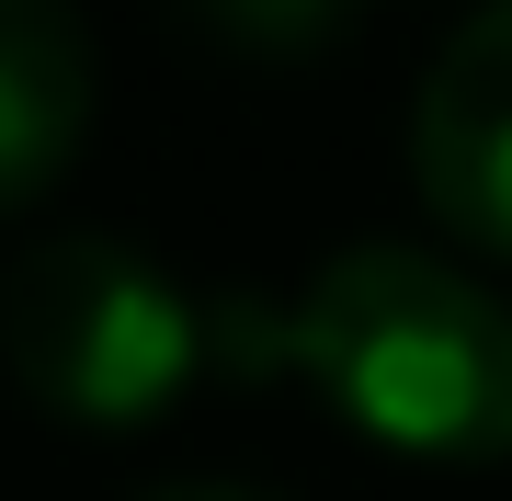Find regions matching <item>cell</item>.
<instances>
[{
  "label": "cell",
  "mask_w": 512,
  "mask_h": 501,
  "mask_svg": "<svg viewBox=\"0 0 512 501\" xmlns=\"http://www.w3.org/2000/svg\"><path fill=\"white\" fill-rule=\"evenodd\" d=\"M239 353L296 365L353 433L433 467L512 456V308L478 274L399 240L330 251L285 308L239 297Z\"/></svg>",
  "instance_id": "obj_1"
},
{
  "label": "cell",
  "mask_w": 512,
  "mask_h": 501,
  "mask_svg": "<svg viewBox=\"0 0 512 501\" xmlns=\"http://www.w3.org/2000/svg\"><path fill=\"white\" fill-rule=\"evenodd\" d=\"M0 365L57 422L137 433L171 399H194L217 365H239V297L205 308L183 274H160L114 228H46L0 274Z\"/></svg>",
  "instance_id": "obj_2"
},
{
  "label": "cell",
  "mask_w": 512,
  "mask_h": 501,
  "mask_svg": "<svg viewBox=\"0 0 512 501\" xmlns=\"http://www.w3.org/2000/svg\"><path fill=\"white\" fill-rule=\"evenodd\" d=\"M410 171L456 240L512 251V0H478V23L433 57L410 103Z\"/></svg>",
  "instance_id": "obj_3"
},
{
  "label": "cell",
  "mask_w": 512,
  "mask_h": 501,
  "mask_svg": "<svg viewBox=\"0 0 512 501\" xmlns=\"http://www.w3.org/2000/svg\"><path fill=\"white\" fill-rule=\"evenodd\" d=\"M92 23L80 0H0V217L46 205L92 149Z\"/></svg>",
  "instance_id": "obj_4"
},
{
  "label": "cell",
  "mask_w": 512,
  "mask_h": 501,
  "mask_svg": "<svg viewBox=\"0 0 512 501\" xmlns=\"http://www.w3.org/2000/svg\"><path fill=\"white\" fill-rule=\"evenodd\" d=\"M194 12V35L205 46H228V57H319L330 35H342L353 12H365V0H183Z\"/></svg>",
  "instance_id": "obj_5"
},
{
  "label": "cell",
  "mask_w": 512,
  "mask_h": 501,
  "mask_svg": "<svg viewBox=\"0 0 512 501\" xmlns=\"http://www.w3.org/2000/svg\"><path fill=\"white\" fill-rule=\"evenodd\" d=\"M148 501H262V490H239V479H171V490H148Z\"/></svg>",
  "instance_id": "obj_6"
}]
</instances>
